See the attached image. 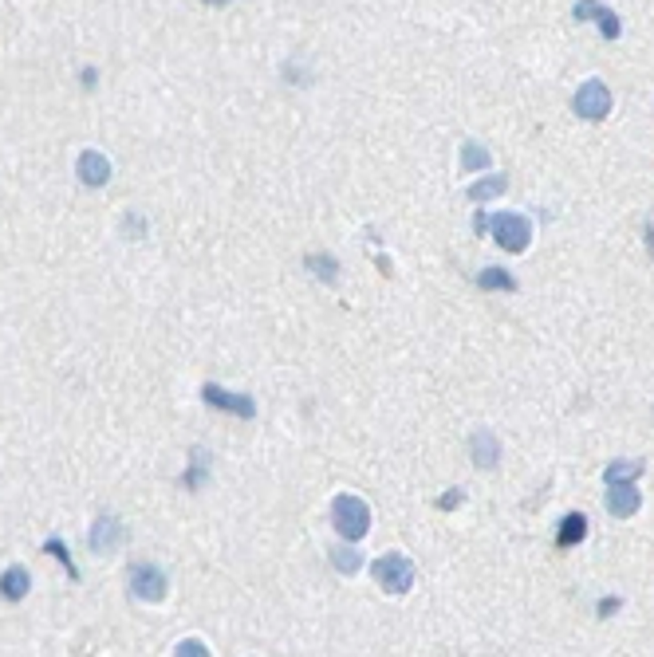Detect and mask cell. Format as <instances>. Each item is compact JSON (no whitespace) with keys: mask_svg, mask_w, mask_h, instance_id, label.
I'll use <instances>...</instances> for the list:
<instances>
[{"mask_svg":"<svg viewBox=\"0 0 654 657\" xmlns=\"http://www.w3.org/2000/svg\"><path fill=\"white\" fill-rule=\"evenodd\" d=\"M174 653L194 657V653H209V650H205V642H178V650H174Z\"/></svg>","mask_w":654,"mask_h":657,"instance_id":"44dd1931","label":"cell"},{"mask_svg":"<svg viewBox=\"0 0 654 657\" xmlns=\"http://www.w3.org/2000/svg\"><path fill=\"white\" fill-rule=\"evenodd\" d=\"M202 401L213 409H225V414H237V417H252L257 414V401H252L249 394H229V390L213 386V382H205L202 386Z\"/></svg>","mask_w":654,"mask_h":657,"instance_id":"5b68a950","label":"cell"},{"mask_svg":"<svg viewBox=\"0 0 654 657\" xmlns=\"http://www.w3.org/2000/svg\"><path fill=\"white\" fill-rule=\"evenodd\" d=\"M642 504V492L634 488V480H615L611 492H607V512H611L615 519H626L634 516Z\"/></svg>","mask_w":654,"mask_h":657,"instance_id":"ba28073f","label":"cell"},{"mask_svg":"<svg viewBox=\"0 0 654 657\" xmlns=\"http://www.w3.org/2000/svg\"><path fill=\"white\" fill-rule=\"evenodd\" d=\"M202 461H205L202 453H194V469H189V477H186L189 488H197V480H205V464H202Z\"/></svg>","mask_w":654,"mask_h":657,"instance_id":"ffe728a7","label":"cell"},{"mask_svg":"<svg viewBox=\"0 0 654 657\" xmlns=\"http://www.w3.org/2000/svg\"><path fill=\"white\" fill-rule=\"evenodd\" d=\"M371 574H375V582L387 590V595H406V590L414 587V563L406 559V555H398V551L379 555Z\"/></svg>","mask_w":654,"mask_h":657,"instance_id":"3957f363","label":"cell"},{"mask_svg":"<svg viewBox=\"0 0 654 657\" xmlns=\"http://www.w3.org/2000/svg\"><path fill=\"white\" fill-rule=\"evenodd\" d=\"M485 225L493 229L497 244H501L505 252H524V249H529V241H532V225H529V217H521V213L477 217V229H481V233H485Z\"/></svg>","mask_w":654,"mask_h":657,"instance_id":"6da1fadb","label":"cell"},{"mask_svg":"<svg viewBox=\"0 0 654 657\" xmlns=\"http://www.w3.org/2000/svg\"><path fill=\"white\" fill-rule=\"evenodd\" d=\"M170 579L158 567H131V595L142 602H162L166 598Z\"/></svg>","mask_w":654,"mask_h":657,"instance_id":"8992f818","label":"cell"},{"mask_svg":"<svg viewBox=\"0 0 654 657\" xmlns=\"http://www.w3.org/2000/svg\"><path fill=\"white\" fill-rule=\"evenodd\" d=\"M123 540V524L115 516H103V519H95V527H91V551H111L115 543Z\"/></svg>","mask_w":654,"mask_h":657,"instance_id":"8fae6325","label":"cell"},{"mask_svg":"<svg viewBox=\"0 0 654 657\" xmlns=\"http://www.w3.org/2000/svg\"><path fill=\"white\" fill-rule=\"evenodd\" d=\"M477 284L485 288V291H497V288H501V291H516V280L508 276L505 268H485V272L477 276Z\"/></svg>","mask_w":654,"mask_h":657,"instance_id":"2e32d148","label":"cell"},{"mask_svg":"<svg viewBox=\"0 0 654 657\" xmlns=\"http://www.w3.org/2000/svg\"><path fill=\"white\" fill-rule=\"evenodd\" d=\"M571 107H576L579 118L599 123V118L611 115V91H607V83H599V79H587V83H579L576 99H571Z\"/></svg>","mask_w":654,"mask_h":657,"instance_id":"277c9868","label":"cell"},{"mask_svg":"<svg viewBox=\"0 0 654 657\" xmlns=\"http://www.w3.org/2000/svg\"><path fill=\"white\" fill-rule=\"evenodd\" d=\"M327 555H331L335 571H343V574L359 571V551H355V547H335V551H327Z\"/></svg>","mask_w":654,"mask_h":657,"instance_id":"ac0fdd59","label":"cell"},{"mask_svg":"<svg viewBox=\"0 0 654 657\" xmlns=\"http://www.w3.org/2000/svg\"><path fill=\"white\" fill-rule=\"evenodd\" d=\"M571 16H576V20H595V24H599V32H603L607 40H619V32H623L619 16H615L611 8H603L599 0H579V4L571 8Z\"/></svg>","mask_w":654,"mask_h":657,"instance_id":"52a82bcc","label":"cell"},{"mask_svg":"<svg viewBox=\"0 0 654 657\" xmlns=\"http://www.w3.org/2000/svg\"><path fill=\"white\" fill-rule=\"evenodd\" d=\"M508 189L505 178H489V181H474L469 186V201H489V197H501Z\"/></svg>","mask_w":654,"mask_h":657,"instance_id":"e0dca14e","label":"cell"},{"mask_svg":"<svg viewBox=\"0 0 654 657\" xmlns=\"http://www.w3.org/2000/svg\"><path fill=\"white\" fill-rule=\"evenodd\" d=\"M28 587H32V579H28L24 567H8L4 574H0V595H4L8 602H20L24 595H28Z\"/></svg>","mask_w":654,"mask_h":657,"instance_id":"7c38bea8","label":"cell"},{"mask_svg":"<svg viewBox=\"0 0 654 657\" xmlns=\"http://www.w3.org/2000/svg\"><path fill=\"white\" fill-rule=\"evenodd\" d=\"M634 477H642V461H611L603 469L607 485H615V480H634Z\"/></svg>","mask_w":654,"mask_h":657,"instance_id":"5bb4252c","label":"cell"},{"mask_svg":"<svg viewBox=\"0 0 654 657\" xmlns=\"http://www.w3.org/2000/svg\"><path fill=\"white\" fill-rule=\"evenodd\" d=\"M331 524L343 540H363V535L371 532V508L363 504L359 496L343 492V496L331 500Z\"/></svg>","mask_w":654,"mask_h":657,"instance_id":"7a4b0ae2","label":"cell"},{"mask_svg":"<svg viewBox=\"0 0 654 657\" xmlns=\"http://www.w3.org/2000/svg\"><path fill=\"white\" fill-rule=\"evenodd\" d=\"M587 535V519L579 516V512H571V516H564V527H560V535H556V543L560 547H576L579 540Z\"/></svg>","mask_w":654,"mask_h":657,"instance_id":"4fadbf2b","label":"cell"},{"mask_svg":"<svg viewBox=\"0 0 654 657\" xmlns=\"http://www.w3.org/2000/svg\"><path fill=\"white\" fill-rule=\"evenodd\" d=\"M469 457H474L477 469H497L501 464V445H497V437L489 429H477L469 437Z\"/></svg>","mask_w":654,"mask_h":657,"instance_id":"9c48e42d","label":"cell"},{"mask_svg":"<svg viewBox=\"0 0 654 657\" xmlns=\"http://www.w3.org/2000/svg\"><path fill=\"white\" fill-rule=\"evenodd\" d=\"M44 551H48V555H56V559L63 563V567H68V574H71V579H79V567H76V559H71V555H68V547H63L60 540H48V543H44Z\"/></svg>","mask_w":654,"mask_h":657,"instance_id":"d6986e66","label":"cell"},{"mask_svg":"<svg viewBox=\"0 0 654 657\" xmlns=\"http://www.w3.org/2000/svg\"><path fill=\"white\" fill-rule=\"evenodd\" d=\"M79 178H84V186H91V189L107 186V181H111V162H107V154H99V150L79 154Z\"/></svg>","mask_w":654,"mask_h":657,"instance_id":"30bf717a","label":"cell"},{"mask_svg":"<svg viewBox=\"0 0 654 657\" xmlns=\"http://www.w3.org/2000/svg\"><path fill=\"white\" fill-rule=\"evenodd\" d=\"M489 166V150L481 142H466L461 146V170L474 173V170H485Z\"/></svg>","mask_w":654,"mask_h":657,"instance_id":"9a60e30c","label":"cell"},{"mask_svg":"<svg viewBox=\"0 0 654 657\" xmlns=\"http://www.w3.org/2000/svg\"><path fill=\"white\" fill-rule=\"evenodd\" d=\"M205 4H229V0H205Z\"/></svg>","mask_w":654,"mask_h":657,"instance_id":"7402d4cb","label":"cell"}]
</instances>
